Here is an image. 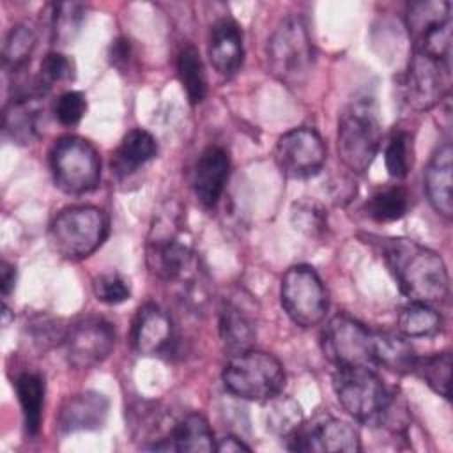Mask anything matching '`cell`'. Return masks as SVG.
Instances as JSON below:
<instances>
[{"label": "cell", "instance_id": "6da1fadb", "mask_svg": "<svg viewBox=\"0 0 453 453\" xmlns=\"http://www.w3.org/2000/svg\"><path fill=\"white\" fill-rule=\"evenodd\" d=\"M395 274L402 292L414 303H441L448 296L449 280L442 258L411 239L368 237Z\"/></svg>", "mask_w": 453, "mask_h": 453}, {"label": "cell", "instance_id": "7a4b0ae2", "mask_svg": "<svg viewBox=\"0 0 453 453\" xmlns=\"http://www.w3.org/2000/svg\"><path fill=\"white\" fill-rule=\"evenodd\" d=\"M147 265L154 276L165 281L196 280V257L184 237L182 221L173 211H165L154 219L147 241Z\"/></svg>", "mask_w": 453, "mask_h": 453}, {"label": "cell", "instance_id": "3957f363", "mask_svg": "<svg viewBox=\"0 0 453 453\" xmlns=\"http://www.w3.org/2000/svg\"><path fill=\"white\" fill-rule=\"evenodd\" d=\"M221 379L225 389L234 396L250 402H267L281 393L285 370L274 356L250 349L232 356L223 368Z\"/></svg>", "mask_w": 453, "mask_h": 453}, {"label": "cell", "instance_id": "277c9868", "mask_svg": "<svg viewBox=\"0 0 453 453\" xmlns=\"http://www.w3.org/2000/svg\"><path fill=\"white\" fill-rule=\"evenodd\" d=\"M342 163L354 173H365L380 147V126L373 101L361 97L342 113L336 136Z\"/></svg>", "mask_w": 453, "mask_h": 453}, {"label": "cell", "instance_id": "5b68a950", "mask_svg": "<svg viewBox=\"0 0 453 453\" xmlns=\"http://www.w3.org/2000/svg\"><path fill=\"white\" fill-rule=\"evenodd\" d=\"M271 73L287 85H299L310 73L313 46L304 19L299 14L280 21L265 48Z\"/></svg>", "mask_w": 453, "mask_h": 453}, {"label": "cell", "instance_id": "8992f818", "mask_svg": "<svg viewBox=\"0 0 453 453\" xmlns=\"http://www.w3.org/2000/svg\"><path fill=\"white\" fill-rule=\"evenodd\" d=\"M108 219L94 205H73L60 211L50 225L53 248L64 258H85L106 239Z\"/></svg>", "mask_w": 453, "mask_h": 453}, {"label": "cell", "instance_id": "52a82bcc", "mask_svg": "<svg viewBox=\"0 0 453 453\" xmlns=\"http://www.w3.org/2000/svg\"><path fill=\"white\" fill-rule=\"evenodd\" d=\"M333 388L340 405L361 423H380L393 395L368 366H336Z\"/></svg>", "mask_w": 453, "mask_h": 453}, {"label": "cell", "instance_id": "ba28073f", "mask_svg": "<svg viewBox=\"0 0 453 453\" xmlns=\"http://www.w3.org/2000/svg\"><path fill=\"white\" fill-rule=\"evenodd\" d=\"M57 188L67 195H83L101 180V159L96 147L80 136H62L50 152Z\"/></svg>", "mask_w": 453, "mask_h": 453}, {"label": "cell", "instance_id": "9c48e42d", "mask_svg": "<svg viewBox=\"0 0 453 453\" xmlns=\"http://www.w3.org/2000/svg\"><path fill=\"white\" fill-rule=\"evenodd\" d=\"M280 299L285 313L301 327L322 322L329 306L324 283L310 265H294L283 274Z\"/></svg>", "mask_w": 453, "mask_h": 453}, {"label": "cell", "instance_id": "30bf717a", "mask_svg": "<svg viewBox=\"0 0 453 453\" xmlns=\"http://www.w3.org/2000/svg\"><path fill=\"white\" fill-rule=\"evenodd\" d=\"M322 352L336 366H372V331L347 315H336L322 331Z\"/></svg>", "mask_w": 453, "mask_h": 453}, {"label": "cell", "instance_id": "8fae6325", "mask_svg": "<svg viewBox=\"0 0 453 453\" xmlns=\"http://www.w3.org/2000/svg\"><path fill=\"white\" fill-rule=\"evenodd\" d=\"M65 357L74 368L87 370L103 363L115 347V329L101 317H85L67 327Z\"/></svg>", "mask_w": 453, "mask_h": 453}, {"label": "cell", "instance_id": "7c38bea8", "mask_svg": "<svg viewBox=\"0 0 453 453\" xmlns=\"http://www.w3.org/2000/svg\"><path fill=\"white\" fill-rule=\"evenodd\" d=\"M274 159L285 177L308 179L324 166L326 145L315 129L296 127L280 136Z\"/></svg>", "mask_w": 453, "mask_h": 453}, {"label": "cell", "instance_id": "4fadbf2b", "mask_svg": "<svg viewBox=\"0 0 453 453\" xmlns=\"http://www.w3.org/2000/svg\"><path fill=\"white\" fill-rule=\"evenodd\" d=\"M449 83V62L414 51L403 80V96L412 110L426 111L441 103Z\"/></svg>", "mask_w": 453, "mask_h": 453}, {"label": "cell", "instance_id": "5bb4252c", "mask_svg": "<svg viewBox=\"0 0 453 453\" xmlns=\"http://www.w3.org/2000/svg\"><path fill=\"white\" fill-rule=\"evenodd\" d=\"M290 449L296 451H334V453H356L361 449L359 434L345 421L326 418L311 425L303 426L288 437Z\"/></svg>", "mask_w": 453, "mask_h": 453}, {"label": "cell", "instance_id": "9a60e30c", "mask_svg": "<svg viewBox=\"0 0 453 453\" xmlns=\"http://www.w3.org/2000/svg\"><path fill=\"white\" fill-rule=\"evenodd\" d=\"M133 349L140 356H161L170 350L173 326L168 313L154 303L140 306L131 327Z\"/></svg>", "mask_w": 453, "mask_h": 453}, {"label": "cell", "instance_id": "2e32d148", "mask_svg": "<svg viewBox=\"0 0 453 453\" xmlns=\"http://www.w3.org/2000/svg\"><path fill=\"white\" fill-rule=\"evenodd\" d=\"M110 402L97 391H83L69 396L58 412L57 426L62 434L97 430L108 418Z\"/></svg>", "mask_w": 453, "mask_h": 453}, {"label": "cell", "instance_id": "e0dca14e", "mask_svg": "<svg viewBox=\"0 0 453 453\" xmlns=\"http://www.w3.org/2000/svg\"><path fill=\"white\" fill-rule=\"evenodd\" d=\"M207 55L218 74L228 78L239 71L244 58L242 32L232 18H221L211 27Z\"/></svg>", "mask_w": 453, "mask_h": 453}, {"label": "cell", "instance_id": "ac0fdd59", "mask_svg": "<svg viewBox=\"0 0 453 453\" xmlns=\"http://www.w3.org/2000/svg\"><path fill=\"white\" fill-rule=\"evenodd\" d=\"M230 173L228 154L218 147H207L193 170V189L205 207H214L225 189Z\"/></svg>", "mask_w": 453, "mask_h": 453}, {"label": "cell", "instance_id": "d6986e66", "mask_svg": "<svg viewBox=\"0 0 453 453\" xmlns=\"http://www.w3.org/2000/svg\"><path fill=\"white\" fill-rule=\"evenodd\" d=\"M453 149L442 143L428 161L425 170V189L432 207L444 218L453 216Z\"/></svg>", "mask_w": 453, "mask_h": 453}, {"label": "cell", "instance_id": "ffe728a7", "mask_svg": "<svg viewBox=\"0 0 453 453\" xmlns=\"http://www.w3.org/2000/svg\"><path fill=\"white\" fill-rule=\"evenodd\" d=\"M219 336L230 354L250 350L257 338V327L251 313L232 299L225 301L219 311Z\"/></svg>", "mask_w": 453, "mask_h": 453}, {"label": "cell", "instance_id": "44dd1931", "mask_svg": "<svg viewBox=\"0 0 453 453\" xmlns=\"http://www.w3.org/2000/svg\"><path fill=\"white\" fill-rule=\"evenodd\" d=\"M157 152L156 138L145 129H131L117 147L111 157V172L117 177H127L150 161Z\"/></svg>", "mask_w": 453, "mask_h": 453}, {"label": "cell", "instance_id": "7402d4cb", "mask_svg": "<svg viewBox=\"0 0 453 453\" xmlns=\"http://www.w3.org/2000/svg\"><path fill=\"white\" fill-rule=\"evenodd\" d=\"M372 359L373 365L405 375L414 372L418 356L405 338L393 333L372 331Z\"/></svg>", "mask_w": 453, "mask_h": 453}, {"label": "cell", "instance_id": "603a6c76", "mask_svg": "<svg viewBox=\"0 0 453 453\" xmlns=\"http://www.w3.org/2000/svg\"><path fill=\"white\" fill-rule=\"evenodd\" d=\"M37 99H11L4 108V133L12 143L28 145L39 136Z\"/></svg>", "mask_w": 453, "mask_h": 453}, {"label": "cell", "instance_id": "cb8c5ba5", "mask_svg": "<svg viewBox=\"0 0 453 453\" xmlns=\"http://www.w3.org/2000/svg\"><path fill=\"white\" fill-rule=\"evenodd\" d=\"M170 451H212L216 449L212 430L202 414L189 412L175 421L168 435Z\"/></svg>", "mask_w": 453, "mask_h": 453}, {"label": "cell", "instance_id": "d4e9b609", "mask_svg": "<svg viewBox=\"0 0 453 453\" xmlns=\"http://www.w3.org/2000/svg\"><path fill=\"white\" fill-rule=\"evenodd\" d=\"M44 379L39 373L27 372L16 380V395L21 405L25 428L30 435H35L41 426L44 409Z\"/></svg>", "mask_w": 453, "mask_h": 453}, {"label": "cell", "instance_id": "484cf974", "mask_svg": "<svg viewBox=\"0 0 453 453\" xmlns=\"http://www.w3.org/2000/svg\"><path fill=\"white\" fill-rule=\"evenodd\" d=\"M451 21V4L444 0H421L407 7V28L412 41Z\"/></svg>", "mask_w": 453, "mask_h": 453}, {"label": "cell", "instance_id": "4316f807", "mask_svg": "<svg viewBox=\"0 0 453 453\" xmlns=\"http://www.w3.org/2000/svg\"><path fill=\"white\" fill-rule=\"evenodd\" d=\"M267 430L280 437H290L303 426L301 405L285 395H276L267 400L265 409Z\"/></svg>", "mask_w": 453, "mask_h": 453}, {"label": "cell", "instance_id": "83f0119b", "mask_svg": "<svg viewBox=\"0 0 453 453\" xmlns=\"http://www.w3.org/2000/svg\"><path fill=\"white\" fill-rule=\"evenodd\" d=\"M177 74L186 90L189 103L191 104L200 103L207 92V78H205V69H203L200 53L195 46L188 44L179 51Z\"/></svg>", "mask_w": 453, "mask_h": 453}, {"label": "cell", "instance_id": "f1b7e54d", "mask_svg": "<svg viewBox=\"0 0 453 453\" xmlns=\"http://www.w3.org/2000/svg\"><path fill=\"white\" fill-rule=\"evenodd\" d=\"M442 320L425 303H411L398 315V331L407 338H428L441 331Z\"/></svg>", "mask_w": 453, "mask_h": 453}, {"label": "cell", "instance_id": "f546056e", "mask_svg": "<svg viewBox=\"0 0 453 453\" xmlns=\"http://www.w3.org/2000/svg\"><path fill=\"white\" fill-rule=\"evenodd\" d=\"M407 209H409V193L400 186L379 189L368 198L365 205L366 214L379 223L396 221L405 216Z\"/></svg>", "mask_w": 453, "mask_h": 453}, {"label": "cell", "instance_id": "4dcf8cb0", "mask_svg": "<svg viewBox=\"0 0 453 453\" xmlns=\"http://www.w3.org/2000/svg\"><path fill=\"white\" fill-rule=\"evenodd\" d=\"M414 372L441 396H449V377H451V354L437 352L426 357H418Z\"/></svg>", "mask_w": 453, "mask_h": 453}, {"label": "cell", "instance_id": "1f68e13d", "mask_svg": "<svg viewBox=\"0 0 453 453\" xmlns=\"http://www.w3.org/2000/svg\"><path fill=\"white\" fill-rule=\"evenodd\" d=\"M290 219L296 230L308 237H320L327 230L326 209L311 198H301L292 203Z\"/></svg>", "mask_w": 453, "mask_h": 453}, {"label": "cell", "instance_id": "d6a6232c", "mask_svg": "<svg viewBox=\"0 0 453 453\" xmlns=\"http://www.w3.org/2000/svg\"><path fill=\"white\" fill-rule=\"evenodd\" d=\"M35 34L27 25H14L5 37L4 44V64L11 69L23 67L35 48Z\"/></svg>", "mask_w": 453, "mask_h": 453}, {"label": "cell", "instance_id": "836d02e7", "mask_svg": "<svg viewBox=\"0 0 453 453\" xmlns=\"http://www.w3.org/2000/svg\"><path fill=\"white\" fill-rule=\"evenodd\" d=\"M384 161L388 173L395 179H403L412 166V138L407 131H395L386 145Z\"/></svg>", "mask_w": 453, "mask_h": 453}, {"label": "cell", "instance_id": "e575fe53", "mask_svg": "<svg viewBox=\"0 0 453 453\" xmlns=\"http://www.w3.org/2000/svg\"><path fill=\"white\" fill-rule=\"evenodd\" d=\"M83 18H85V7L81 4H76V2L57 4L51 16L53 39L58 44H69L80 32Z\"/></svg>", "mask_w": 453, "mask_h": 453}, {"label": "cell", "instance_id": "d590c367", "mask_svg": "<svg viewBox=\"0 0 453 453\" xmlns=\"http://www.w3.org/2000/svg\"><path fill=\"white\" fill-rule=\"evenodd\" d=\"M92 288L97 301L104 304H120L126 299H129V294H131L129 283L120 274H115V273L97 276L92 283Z\"/></svg>", "mask_w": 453, "mask_h": 453}, {"label": "cell", "instance_id": "8d00e7d4", "mask_svg": "<svg viewBox=\"0 0 453 453\" xmlns=\"http://www.w3.org/2000/svg\"><path fill=\"white\" fill-rule=\"evenodd\" d=\"M87 111L85 96L78 90H69L62 94L55 103V117L64 126H76Z\"/></svg>", "mask_w": 453, "mask_h": 453}, {"label": "cell", "instance_id": "74e56055", "mask_svg": "<svg viewBox=\"0 0 453 453\" xmlns=\"http://www.w3.org/2000/svg\"><path fill=\"white\" fill-rule=\"evenodd\" d=\"M28 329H30L32 340L42 349L51 347L58 342L64 343V338L67 333V327H62L60 320H57L53 317H35L30 322Z\"/></svg>", "mask_w": 453, "mask_h": 453}, {"label": "cell", "instance_id": "f35d334b", "mask_svg": "<svg viewBox=\"0 0 453 453\" xmlns=\"http://www.w3.org/2000/svg\"><path fill=\"white\" fill-rule=\"evenodd\" d=\"M74 74V65L73 60L58 51H51L44 57V60L41 62V78L42 81L51 87L57 81H64L73 78Z\"/></svg>", "mask_w": 453, "mask_h": 453}, {"label": "cell", "instance_id": "ab89813d", "mask_svg": "<svg viewBox=\"0 0 453 453\" xmlns=\"http://www.w3.org/2000/svg\"><path fill=\"white\" fill-rule=\"evenodd\" d=\"M327 191H329V196L334 203H347L350 202L354 196H356V182H352L350 179L347 177H334L329 186H327Z\"/></svg>", "mask_w": 453, "mask_h": 453}, {"label": "cell", "instance_id": "60d3db41", "mask_svg": "<svg viewBox=\"0 0 453 453\" xmlns=\"http://www.w3.org/2000/svg\"><path fill=\"white\" fill-rule=\"evenodd\" d=\"M111 64L120 65L129 60V42L126 39H115L111 44V53H110Z\"/></svg>", "mask_w": 453, "mask_h": 453}, {"label": "cell", "instance_id": "b9f144b4", "mask_svg": "<svg viewBox=\"0 0 453 453\" xmlns=\"http://www.w3.org/2000/svg\"><path fill=\"white\" fill-rule=\"evenodd\" d=\"M14 281H16V269L7 264L2 262V269H0V288L4 296H9L11 290L14 288Z\"/></svg>", "mask_w": 453, "mask_h": 453}, {"label": "cell", "instance_id": "7bdbcfd3", "mask_svg": "<svg viewBox=\"0 0 453 453\" xmlns=\"http://www.w3.org/2000/svg\"><path fill=\"white\" fill-rule=\"evenodd\" d=\"M216 449L221 451V453H237V451H251L250 446H246L241 439L237 437H223L219 444H216Z\"/></svg>", "mask_w": 453, "mask_h": 453}, {"label": "cell", "instance_id": "ee69618b", "mask_svg": "<svg viewBox=\"0 0 453 453\" xmlns=\"http://www.w3.org/2000/svg\"><path fill=\"white\" fill-rule=\"evenodd\" d=\"M2 315H4V326H7V324H9V308H7V306H4Z\"/></svg>", "mask_w": 453, "mask_h": 453}]
</instances>
